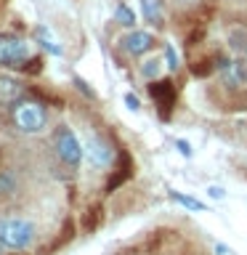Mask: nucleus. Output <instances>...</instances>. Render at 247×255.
Returning <instances> with one entry per match:
<instances>
[{"label":"nucleus","instance_id":"1","mask_svg":"<svg viewBox=\"0 0 247 255\" xmlns=\"http://www.w3.org/2000/svg\"><path fill=\"white\" fill-rule=\"evenodd\" d=\"M35 223L27 218H3L0 221V250L21 253L35 242Z\"/></svg>","mask_w":247,"mask_h":255},{"label":"nucleus","instance_id":"2","mask_svg":"<svg viewBox=\"0 0 247 255\" xmlns=\"http://www.w3.org/2000/svg\"><path fill=\"white\" fill-rule=\"evenodd\" d=\"M13 125L16 130L21 133H43L45 125H48V112L40 101H32V99H24V101H16L13 107Z\"/></svg>","mask_w":247,"mask_h":255},{"label":"nucleus","instance_id":"3","mask_svg":"<svg viewBox=\"0 0 247 255\" xmlns=\"http://www.w3.org/2000/svg\"><path fill=\"white\" fill-rule=\"evenodd\" d=\"M29 59H32V51H29V43L24 37L8 35V32L0 35V64H3V67L21 69Z\"/></svg>","mask_w":247,"mask_h":255},{"label":"nucleus","instance_id":"4","mask_svg":"<svg viewBox=\"0 0 247 255\" xmlns=\"http://www.w3.org/2000/svg\"><path fill=\"white\" fill-rule=\"evenodd\" d=\"M53 149H56V154H59V159H61L67 167H77L80 159L85 157L83 143H80V138L69 130L67 125H61L59 130H56V135H53Z\"/></svg>","mask_w":247,"mask_h":255},{"label":"nucleus","instance_id":"5","mask_svg":"<svg viewBox=\"0 0 247 255\" xmlns=\"http://www.w3.org/2000/svg\"><path fill=\"white\" fill-rule=\"evenodd\" d=\"M85 157L88 162H91L93 167H109L112 162H115V149H112V143L107 138H101V135H88L85 141Z\"/></svg>","mask_w":247,"mask_h":255},{"label":"nucleus","instance_id":"6","mask_svg":"<svg viewBox=\"0 0 247 255\" xmlns=\"http://www.w3.org/2000/svg\"><path fill=\"white\" fill-rule=\"evenodd\" d=\"M120 45H123V51L130 53V56H143L154 48V37L143 29H130L123 40H120Z\"/></svg>","mask_w":247,"mask_h":255},{"label":"nucleus","instance_id":"7","mask_svg":"<svg viewBox=\"0 0 247 255\" xmlns=\"http://www.w3.org/2000/svg\"><path fill=\"white\" fill-rule=\"evenodd\" d=\"M223 77H226L231 85H247V59L245 56H239L234 64H229V67L223 69Z\"/></svg>","mask_w":247,"mask_h":255},{"label":"nucleus","instance_id":"8","mask_svg":"<svg viewBox=\"0 0 247 255\" xmlns=\"http://www.w3.org/2000/svg\"><path fill=\"white\" fill-rule=\"evenodd\" d=\"M24 93L21 83H16L13 77H0V101L5 104H16V99Z\"/></svg>","mask_w":247,"mask_h":255},{"label":"nucleus","instance_id":"9","mask_svg":"<svg viewBox=\"0 0 247 255\" xmlns=\"http://www.w3.org/2000/svg\"><path fill=\"white\" fill-rule=\"evenodd\" d=\"M35 35H37V43L43 45L48 53H53V56H61V53H64V48H61L59 43H56L53 32L48 29V27H37V32H35Z\"/></svg>","mask_w":247,"mask_h":255},{"label":"nucleus","instance_id":"10","mask_svg":"<svg viewBox=\"0 0 247 255\" xmlns=\"http://www.w3.org/2000/svg\"><path fill=\"white\" fill-rule=\"evenodd\" d=\"M229 45L231 51H237L239 56H247V29L245 27H234L229 32Z\"/></svg>","mask_w":247,"mask_h":255},{"label":"nucleus","instance_id":"11","mask_svg":"<svg viewBox=\"0 0 247 255\" xmlns=\"http://www.w3.org/2000/svg\"><path fill=\"white\" fill-rule=\"evenodd\" d=\"M141 11L146 21L159 24L162 21V0H141Z\"/></svg>","mask_w":247,"mask_h":255},{"label":"nucleus","instance_id":"12","mask_svg":"<svg viewBox=\"0 0 247 255\" xmlns=\"http://www.w3.org/2000/svg\"><path fill=\"white\" fill-rule=\"evenodd\" d=\"M162 59L159 56H151V59H146L141 64V75H143V80H157L159 75H162Z\"/></svg>","mask_w":247,"mask_h":255},{"label":"nucleus","instance_id":"13","mask_svg":"<svg viewBox=\"0 0 247 255\" xmlns=\"http://www.w3.org/2000/svg\"><path fill=\"white\" fill-rule=\"evenodd\" d=\"M170 197L175 199V202H181L183 207H189V210H199V213H205L207 207L199 202V199H194V197H186V194H181V191H170Z\"/></svg>","mask_w":247,"mask_h":255},{"label":"nucleus","instance_id":"14","mask_svg":"<svg viewBox=\"0 0 247 255\" xmlns=\"http://www.w3.org/2000/svg\"><path fill=\"white\" fill-rule=\"evenodd\" d=\"M115 19L123 24V27H133V24H135V13L127 8L125 3H120V5L115 8Z\"/></svg>","mask_w":247,"mask_h":255},{"label":"nucleus","instance_id":"15","mask_svg":"<svg viewBox=\"0 0 247 255\" xmlns=\"http://www.w3.org/2000/svg\"><path fill=\"white\" fill-rule=\"evenodd\" d=\"M16 189V178L11 170H0V197H8Z\"/></svg>","mask_w":247,"mask_h":255},{"label":"nucleus","instance_id":"16","mask_svg":"<svg viewBox=\"0 0 247 255\" xmlns=\"http://www.w3.org/2000/svg\"><path fill=\"white\" fill-rule=\"evenodd\" d=\"M165 59H167V67L170 69H178V53L173 51V45L165 48Z\"/></svg>","mask_w":247,"mask_h":255},{"label":"nucleus","instance_id":"17","mask_svg":"<svg viewBox=\"0 0 247 255\" xmlns=\"http://www.w3.org/2000/svg\"><path fill=\"white\" fill-rule=\"evenodd\" d=\"M125 104H127V109H133V112H138V107H141L138 99H135L133 93H127V96H125Z\"/></svg>","mask_w":247,"mask_h":255},{"label":"nucleus","instance_id":"18","mask_svg":"<svg viewBox=\"0 0 247 255\" xmlns=\"http://www.w3.org/2000/svg\"><path fill=\"white\" fill-rule=\"evenodd\" d=\"M207 194H210L213 199H223V197H226V194H223V189H221V186H210V189H207Z\"/></svg>","mask_w":247,"mask_h":255},{"label":"nucleus","instance_id":"19","mask_svg":"<svg viewBox=\"0 0 247 255\" xmlns=\"http://www.w3.org/2000/svg\"><path fill=\"white\" fill-rule=\"evenodd\" d=\"M175 146H178V151H181L183 157H189V154H191V149H189V143H186V141H175Z\"/></svg>","mask_w":247,"mask_h":255},{"label":"nucleus","instance_id":"20","mask_svg":"<svg viewBox=\"0 0 247 255\" xmlns=\"http://www.w3.org/2000/svg\"><path fill=\"white\" fill-rule=\"evenodd\" d=\"M215 253H221V255H229V247H223V245H215Z\"/></svg>","mask_w":247,"mask_h":255},{"label":"nucleus","instance_id":"21","mask_svg":"<svg viewBox=\"0 0 247 255\" xmlns=\"http://www.w3.org/2000/svg\"><path fill=\"white\" fill-rule=\"evenodd\" d=\"M5 3H8V0H0V11H3V8H5Z\"/></svg>","mask_w":247,"mask_h":255},{"label":"nucleus","instance_id":"22","mask_svg":"<svg viewBox=\"0 0 247 255\" xmlns=\"http://www.w3.org/2000/svg\"><path fill=\"white\" fill-rule=\"evenodd\" d=\"M178 3H194V0H178Z\"/></svg>","mask_w":247,"mask_h":255}]
</instances>
